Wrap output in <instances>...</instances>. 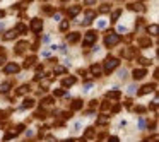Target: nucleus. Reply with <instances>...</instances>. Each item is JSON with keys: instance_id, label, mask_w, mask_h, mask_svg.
<instances>
[{"instance_id": "37", "label": "nucleus", "mask_w": 159, "mask_h": 142, "mask_svg": "<svg viewBox=\"0 0 159 142\" xmlns=\"http://www.w3.org/2000/svg\"><path fill=\"white\" fill-rule=\"evenodd\" d=\"M110 142H118V137H115V135L110 137Z\"/></svg>"}, {"instance_id": "10", "label": "nucleus", "mask_w": 159, "mask_h": 142, "mask_svg": "<svg viewBox=\"0 0 159 142\" xmlns=\"http://www.w3.org/2000/svg\"><path fill=\"white\" fill-rule=\"evenodd\" d=\"M81 10H82V7L81 5H74V7H70L69 9V17H75L77 14L81 12Z\"/></svg>"}, {"instance_id": "17", "label": "nucleus", "mask_w": 159, "mask_h": 142, "mask_svg": "<svg viewBox=\"0 0 159 142\" xmlns=\"http://www.w3.org/2000/svg\"><path fill=\"white\" fill-rule=\"evenodd\" d=\"M10 91V82H4L0 84V93H9Z\"/></svg>"}, {"instance_id": "16", "label": "nucleus", "mask_w": 159, "mask_h": 142, "mask_svg": "<svg viewBox=\"0 0 159 142\" xmlns=\"http://www.w3.org/2000/svg\"><path fill=\"white\" fill-rule=\"evenodd\" d=\"M91 72H92V75H99V74H101V65L94 63V65L91 67Z\"/></svg>"}, {"instance_id": "21", "label": "nucleus", "mask_w": 159, "mask_h": 142, "mask_svg": "<svg viewBox=\"0 0 159 142\" xmlns=\"http://www.w3.org/2000/svg\"><path fill=\"white\" fill-rule=\"evenodd\" d=\"M15 31H17V33H21V34H26V33H28V31H26V26H24V24H17Z\"/></svg>"}, {"instance_id": "39", "label": "nucleus", "mask_w": 159, "mask_h": 142, "mask_svg": "<svg viewBox=\"0 0 159 142\" xmlns=\"http://www.w3.org/2000/svg\"><path fill=\"white\" fill-rule=\"evenodd\" d=\"M4 15H5V12H4V10H0V17H4Z\"/></svg>"}, {"instance_id": "20", "label": "nucleus", "mask_w": 159, "mask_h": 142, "mask_svg": "<svg viewBox=\"0 0 159 142\" xmlns=\"http://www.w3.org/2000/svg\"><path fill=\"white\" fill-rule=\"evenodd\" d=\"M74 82H75V77H67V79L63 81V86H65V88H69L70 84H74Z\"/></svg>"}, {"instance_id": "19", "label": "nucleus", "mask_w": 159, "mask_h": 142, "mask_svg": "<svg viewBox=\"0 0 159 142\" xmlns=\"http://www.w3.org/2000/svg\"><path fill=\"white\" fill-rule=\"evenodd\" d=\"M140 46L142 48L151 46V40H149V38H142V40H140Z\"/></svg>"}, {"instance_id": "23", "label": "nucleus", "mask_w": 159, "mask_h": 142, "mask_svg": "<svg viewBox=\"0 0 159 142\" xmlns=\"http://www.w3.org/2000/svg\"><path fill=\"white\" fill-rule=\"evenodd\" d=\"M108 98H111V99H118V98H120V93H118V91H111V93H108Z\"/></svg>"}, {"instance_id": "38", "label": "nucleus", "mask_w": 159, "mask_h": 142, "mask_svg": "<svg viewBox=\"0 0 159 142\" xmlns=\"http://www.w3.org/2000/svg\"><path fill=\"white\" fill-rule=\"evenodd\" d=\"M63 94V91H60V89H58V91H55V96H62Z\"/></svg>"}, {"instance_id": "36", "label": "nucleus", "mask_w": 159, "mask_h": 142, "mask_svg": "<svg viewBox=\"0 0 159 142\" xmlns=\"http://www.w3.org/2000/svg\"><path fill=\"white\" fill-rule=\"evenodd\" d=\"M94 2H96V0H84V4H87V5H92Z\"/></svg>"}, {"instance_id": "40", "label": "nucleus", "mask_w": 159, "mask_h": 142, "mask_svg": "<svg viewBox=\"0 0 159 142\" xmlns=\"http://www.w3.org/2000/svg\"><path fill=\"white\" fill-rule=\"evenodd\" d=\"M0 63H4V57H0Z\"/></svg>"}, {"instance_id": "14", "label": "nucleus", "mask_w": 159, "mask_h": 142, "mask_svg": "<svg viewBox=\"0 0 159 142\" xmlns=\"http://www.w3.org/2000/svg\"><path fill=\"white\" fill-rule=\"evenodd\" d=\"M92 137H94V129H92V127H89V129L86 130V134H84V139H86V141H91Z\"/></svg>"}, {"instance_id": "29", "label": "nucleus", "mask_w": 159, "mask_h": 142, "mask_svg": "<svg viewBox=\"0 0 159 142\" xmlns=\"http://www.w3.org/2000/svg\"><path fill=\"white\" fill-rule=\"evenodd\" d=\"M99 12H110V5H108V4H104V5H101L99 7Z\"/></svg>"}, {"instance_id": "6", "label": "nucleus", "mask_w": 159, "mask_h": 142, "mask_svg": "<svg viewBox=\"0 0 159 142\" xmlns=\"http://www.w3.org/2000/svg\"><path fill=\"white\" fill-rule=\"evenodd\" d=\"M24 130V125H17V129H12L10 132H9L7 135H5V141H9V139H12V137H15L19 132H22Z\"/></svg>"}, {"instance_id": "32", "label": "nucleus", "mask_w": 159, "mask_h": 142, "mask_svg": "<svg viewBox=\"0 0 159 142\" xmlns=\"http://www.w3.org/2000/svg\"><path fill=\"white\" fill-rule=\"evenodd\" d=\"M138 129H145V120H144V118H140V122H138Z\"/></svg>"}, {"instance_id": "35", "label": "nucleus", "mask_w": 159, "mask_h": 142, "mask_svg": "<svg viewBox=\"0 0 159 142\" xmlns=\"http://www.w3.org/2000/svg\"><path fill=\"white\" fill-rule=\"evenodd\" d=\"M97 26H99V27H104V26H106V21H99V22H97Z\"/></svg>"}, {"instance_id": "1", "label": "nucleus", "mask_w": 159, "mask_h": 142, "mask_svg": "<svg viewBox=\"0 0 159 142\" xmlns=\"http://www.w3.org/2000/svg\"><path fill=\"white\" fill-rule=\"evenodd\" d=\"M118 63H120V60H118V58H115V57H108V58L104 60V65H103L104 72H106V74L113 72V70L118 67Z\"/></svg>"}, {"instance_id": "2", "label": "nucleus", "mask_w": 159, "mask_h": 142, "mask_svg": "<svg viewBox=\"0 0 159 142\" xmlns=\"http://www.w3.org/2000/svg\"><path fill=\"white\" fill-rule=\"evenodd\" d=\"M120 43V34L117 33H110L104 36V45L106 46H115V45H118Z\"/></svg>"}, {"instance_id": "18", "label": "nucleus", "mask_w": 159, "mask_h": 142, "mask_svg": "<svg viewBox=\"0 0 159 142\" xmlns=\"http://www.w3.org/2000/svg\"><path fill=\"white\" fill-rule=\"evenodd\" d=\"M34 62H36V57H34V55H33V57H28V58H26V62H24V67H31Z\"/></svg>"}, {"instance_id": "15", "label": "nucleus", "mask_w": 159, "mask_h": 142, "mask_svg": "<svg viewBox=\"0 0 159 142\" xmlns=\"http://www.w3.org/2000/svg\"><path fill=\"white\" fill-rule=\"evenodd\" d=\"M94 15H96V12H94V10H87V12H86V21H84V24H87L89 21H92V17H94Z\"/></svg>"}, {"instance_id": "31", "label": "nucleus", "mask_w": 159, "mask_h": 142, "mask_svg": "<svg viewBox=\"0 0 159 142\" xmlns=\"http://www.w3.org/2000/svg\"><path fill=\"white\" fill-rule=\"evenodd\" d=\"M53 72H55V74H63V72H65V68H63V67H55Z\"/></svg>"}, {"instance_id": "12", "label": "nucleus", "mask_w": 159, "mask_h": 142, "mask_svg": "<svg viewBox=\"0 0 159 142\" xmlns=\"http://www.w3.org/2000/svg\"><path fill=\"white\" fill-rule=\"evenodd\" d=\"M79 40H81V34L79 33H72V34L67 36V41H69V43H75V41H79Z\"/></svg>"}, {"instance_id": "30", "label": "nucleus", "mask_w": 159, "mask_h": 142, "mask_svg": "<svg viewBox=\"0 0 159 142\" xmlns=\"http://www.w3.org/2000/svg\"><path fill=\"white\" fill-rule=\"evenodd\" d=\"M138 60H140V63H142V65H149V63H151V58H145V57H140Z\"/></svg>"}, {"instance_id": "4", "label": "nucleus", "mask_w": 159, "mask_h": 142, "mask_svg": "<svg viewBox=\"0 0 159 142\" xmlns=\"http://www.w3.org/2000/svg\"><path fill=\"white\" fill-rule=\"evenodd\" d=\"M43 27V21L38 19V17H34V19L31 21V31H34V33H40Z\"/></svg>"}, {"instance_id": "33", "label": "nucleus", "mask_w": 159, "mask_h": 142, "mask_svg": "<svg viewBox=\"0 0 159 142\" xmlns=\"http://www.w3.org/2000/svg\"><path fill=\"white\" fill-rule=\"evenodd\" d=\"M118 17H120V10H115V12H113V17H111V19H113V21H117Z\"/></svg>"}, {"instance_id": "34", "label": "nucleus", "mask_w": 159, "mask_h": 142, "mask_svg": "<svg viewBox=\"0 0 159 142\" xmlns=\"http://www.w3.org/2000/svg\"><path fill=\"white\" fill-rule=\"evenodd\" d=\"M36 116H38V118H45V113H43V110H40V111L36 113Z\"/></svg>"}, {"instance_id": "7", "label": "nucleus", "mask_w": 159, "mask_h": 142, "mask_svg": "<svg viewBox=\"0 0 159 142\" xmlns=\"http://www.w3.org/2000/svg\"><path fill=\"white\" fill-rule=\"evenodd\" d=\"M145 75H147V70H145V68H135V70H133V79H144Z\"/></svg>"}, {"instance_id": "8", "label": "nucleus", "mask_w": 159, "mask_h": 142, "mask_svg": "<svg viewBox=\"0 0 159 142\" xmlns=\"http://www.w3.org/2000/svg\"><path fill=\"white\" fill-rule=\"evenodd\" d=\"M128 9L130 10H135V12H144L145 7L142 4H137V2H133V4H128Z\"/></svg>"}, {"instance_id": "3", "label": "nucleus", "mask_w": 159, "mask_h": 142, "mask_svg": "<svg viewBox=\"0 0 159 142\" xmlns=\"http://www.w3.org/2000/svg\"><path fill=\"white\" fill-rule=\"evenodd\" d=\"M94 41H96V33L94 31H87L86 36H84V45L91 46V45H94Z\"/></svg>"}, {"instance_id": "13", "label": "nucleus", "mask_w": 159, "mask_h": 142, "mask_svg": "<svg viewBox=\"0 0 159 142\" xmlns=\"http://www.w3.org/2000/svg\"><path fill=\"white\" fill-rule=\"evenodd\" d=\"M26 48H28V43H26V41H21V43H19L17 46H15L14 52H15V53H22V52H24Z\"/></svg>"}, {"instance_id": "11", "label": "nucleus", "mask_w": 159, "mask_h": 142, "mask_svg": "<svg viewBox=\"0 0 159 142\" xmlns=\"http://www.w3.org/2000/svg\"><path fill=\"white\" fill-rule=\"evenodd\" d=\"M17 34H19V33H17L15 29H10V31H7V33L4 34V40H5V41H9V40H14V38L17 36Z\"/></svg>"}, {"instance_id": "25", "label": "nucleus", "mask_w": 159, "mask_h": 142, "mask_svg": "<svg viewBox=\"0 0 159 142\" xmlns=\"http://www.w3.org/2000/svg\"><path fill=\"white\" fill-rule=\"evenodd\" d=\"M28 91H29V86H22V88L17 89V94H26Z\"/></svg>"}, {"instance_id": "28", "label": "nucleus", "mask_w": 159, "mask_h": 142, "mask_svg": "<svg viewBox=\"0 0 159 142\" xmlns=\"http://www.w3.org/2000/svg\"><path fill=\"white\" fill-rule=\"evenodd\" d=\"M67 29H69V21H63L60 24V31H67Z\"/></svg>"}, {"instance_id": "27", "label": "nucleus", "mask_w": 159, "mask_h": 142, "mask_svg": "<svg viewBox=\"0 0 159 142\" xmlns=\"http://www.w3.org/2000/svg\"><path fill=\"white\" fill-rule=\"evenodd\" d=\"M97 123H99V125H104V123H108V118H106L104 115H101L99 118H97Z\"/></svg>"}, {"instance_id": "9", "label": "nucleus", "mask_w": 159, "mask_h": 142, "mask_svg": "<svg viewBox=\"0 0 159 142\" xmlns=\"http://www.w3.org/2000/svg\"><path fill=\"white\" fill-rule=\"evenodd\" d=\"M156 89V86H152V84H147V86H144V88L138 91V94L140 96H144V94H149V93H152Z\"/></svg>"}, {"instance_id": "41", "label": "nucleus", "mask_w": 159, "mask_h": 142, "mask_svg": "<svg viewBox=\"0 0 159 142\" xmlns=\"http://www.w3.org/2000/svg\"><path fill=\"white\" fill-rule=\"evenodd\" d=\"M24 2H26V4H28V2H31V0H24Z\"/></svg>"}, {"instance_id": "26", "label": "nucleus", "mask_w": 159, "mask_h": 142, "mask_svg": "<svg viewBox=\"0 0 159 142\" xmlns=\"http://www.w3.org/2000/svg\"><path fill=\"white\" fill-rule=\"evenodd\" d=\"M31 106H34V99H26L24 101V108H31Z\"/></svg>"}, {"instance_id": "22", "label": "nucleus", "mask_w": 159, "mask_h": 142, "mask_svg": "<svg viewBox=\"0 0 159 142\" xmlns=\"http://www.w3.org/2000/svg\"><path fill=\"white\" fill-rule=\"evenodd\" d=\"M81 106H82V99H75L72 103V110H79Z\"/></svg>"}, {"instance_id": "5", "label": "nucleus", "mask_w": 159, "mask_h": 142, "mask_svg": "<svg viewBox=\"0 0 159 142\" xmlns=\"http://www.w3.org/2000/svg\"><path fill=\"white\" fill-rule=\"evenodd\" d=\"M19 65H17V63H7V65H5V68H4V72H5V74H17V72H19Z\"/></svg>"}, {"instance_id": "24", "label": "nucleus", "mask_w": 159, "mask_h": 142, "mask_svg": "<svg viewBox=\"0 0 159 142\" xmlns=\"http://www.w3.org/2000/svg\"><path fill=\"white\" fill-rule=\"evenodd\" d=\"M147 31L151 34H158V24H152V26H149L147 27Z\"/></svg>"}]
</instances>
